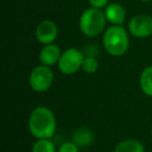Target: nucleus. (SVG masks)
Instances as JSON below:
<instances>
[{
	"mask_svg": "<svg viewBox=\"0 0 152 152\" xmlns=\"http://www.w3.org/2000/svg\"><path fill=\"white\" fill-rule=\"evenodd\" d=\"M94 139L93 132L87 127H80L77 128L74 131L72 135V142L75 145H77L79 148L80 147H88L92 144Z\"/></svg>",
	"mask_w": 152,
	"mask_h": 152,
	"instance_id": "10",
	"label": "nucleus"
},
{
	"mask_svg": "<svg viewBox=\"0 0 152 152\" xmlns=\"http://www.w3.org/2000/svg\"><path fill=\"white\" fill-rule=\"evenodd\" d=\"M53 72L50 67L44 65L37 66L29 75V86L34 92L43 93L51 87L53 83Z\"/></svg>",
	"mask_w": 152,
	"mask_h": 152,
	"instance_id": "5",
	"label": "nucleus"
},
{
	"mask_svg": "<svg viewBox=\"0 0 152 152\" xmlns=\"http://www.w3.org/2000/svg\"><path fill=\"white\" fill-rule=\"evenodd\" d=\"M57 152H79V147L73 142H65L58 147Z\"/></svg>",
	"mask_w": 152,
	"mask_h": 152,
	"instance_id": "15",
	"label": "nucleus"
},
{
	"mask_svg": "<svg viewBox=\"0 0 152 152\" xmlns=\"http://www.w3.org/2000/svg\"><path fill=\"white\" fill-rule=\"evenodd\" d=\"M58 29L56 24L51 20H43L36 29V38L42 45L52 44L57 38Z\"/></svg>",
	"mask_w": 152,
	"mask_h": 152,
	"instance_id": "7",
	"label": "nucleus"
},
{
	"mask_svg": "<svg viewBox=\"0 0 152 152\" xmlns=\"http://www.w3.org/2000/svg\"><path fill=\"white\" fill-rule=\"evenodd\" d=\"M110 0H89V3L91 5V7H95V9H103L106 7L110 4Z\"/></svg>",
	"mask_w": 152,
	"mask_h": 152,
	"instance_id": "16",
	"label": "nucleus"
},
{
	"mask_svg": "<svg viewBox=\"0 0 152 152\" xmlns=\"http://www.w3.org/2000/svg\"><path fill=\"white\" fill-rule=\"evenodd\" d=\"M98 67H99V64H98L97 58L88 56L85 57V59H83L81 69L88 74H94L98 70Z\"/></svg>",
	"mask_w": 152,
	"mask_h": 152,
	"instance_id": "14",
	"label": "nucleus"
},
{
	"mask_svg": "<svg viewBox=\"0 0 152 152\" xmlns=\"http://www.w3.org/2000/svg\"><path fill=\"white\" fill-rule=\"evenodd\" d=\"M85 54L81 50L76 48H69L61 52L58 61V69L63 74L71 75L77 72L83 67Z\"/></svg>",
	"mask_w": 152,
	"mask_h": 152,
	"instance_id": "4",
	"label": "nucleus"
},
{
	"mask_svg": "<svg viewBox=\"0 0 152 152\" xmlns=\"http://www.w3.org/2000/svg\"><path fill=\"white\" fill-rule=\"evenodd\" d=\"M129 32L135 38H147L152 34V17L141 14L131 18L128 23Z\"/></svg>",
	"mask_w": 152,
	"mask_h": 152,
	"instance_id": "6",
	"label": "nucleus"
},
{
	"mask_svg": "<svg viewBox=\"0 0 152 152\" xmlns=\"http://www.w3.org/2000/svg\"><path fill=\"white\" fill-rule=\"evenodd\" d=\"M104 15L112 25H122L126 19L125 9L119 3H110L104 10Z\"/></svg>",
	"mask_w": 152,
	"mask_h": 152,
	"instance_id": "9",
	"label": "nucleus"
},
{
	"mask_svg": "<svg viewBox=\"0 0 152 152\" xmlns=\"http://www.w3.org/2000/svg\"><path fill=\"white\" fill-rule=\"evenodd\" d=\"M106 22L104 12L95 7H89L79 18V28L85 36L95 38L105 29Z\"/></svg>",
	"mask_w": 152,
	"mask_h": 152,
	"instance_id": "3",
	"label": "nucleus"
},
{
	"mask_svg": "<svg viewBox=\"0 0 152 152\" xmlns=\"http://www.w3.org/2000/svg\"><path fill=\"white\" fill-rule=\"evenodd\" d=\"M140 87L145 95L152 97V66L146 67L141 73Z\"/></svg>",
	"mask_w": 152,
	"mask_h": 152,
	"instance_id": "12",
	"label": "nucleus"
},
{
	"mask_svg": "<svg viewBox=\"0 0 152 152\" xmlns=\"http://www.w3.org/2000/svg\"><path fill=\"white\" fill-rule=\"evenodd\" d=\"M61 55V48L57 45L52 43V44L44 45V47L40 51L39 59L41 61V65L51 67V66L55 65V64H58Z\"/></svg>",
	"mask_w": 152,
	"mask_h": 152,
	"instance_id": "8",
	"label": "nucleus"
},
{
	"mask_svg": "<svg viewBox=\"0 0 152 152\" xmlns=\"http://www.w3.org/2000/svg\"><path fill=\"white\" fill-rule=\"evenodd\" d=\"M114 152H145V148L140 141L130 139L120 142Z\"/></svg>",
	"mask_w": 152,
	"mask_h": 152,
	"instance_id": "11",
	"label": "nucleus"
},
{
	"mask_svg": "<svg viewBox=\"0 0 152 152\" xmlns=\"http://www.w3.org/2000/svg\"><path fill=\"white\" fill-rule=\"evenodd\" d=\"M141 1H144V2H148V1H152V0H141Z\"/></svg>",
	"mask_w": 152,
	"mask_h": 152,
	"instance_id": "17",
	"label": "nucleus"
},
{
	"mask_svg": "<svg viewBox=\"0 0 152 152\" xmlns=\"http://www.w3.org/2000/svg\"><path fill=\"white\" fill-rule=\"evenodd\" d=\"M28 129L37 140L51 139L56 130V119L53 112L46 106H38L28 119Z\"/></svg>",
	"mask_w": 152,
	"mask_h": 152,
	"instance_id": "1",
	"label": "nucleus"
},
{
	"mask_svg": "<svg viewBox=\"0 0 152 152\" xmlns=\"http://www.w3.org/2000/svg\"><path fill=\"white\" fill-rule=\"evenodd\" d=\"M102 42L108 54L121 56L128 50L129 37L127 30L122 25H112L105 29Z\"/></svg>",
	"mask_w": 152,
	"mask_h": 152,
	"instance_id": "2",
	"label": "nucleus"
},
{
	"mask_svg": "<svg viewBox=\"0 0 152 152\" xmlns=\"http://www.w3.org/2000/svg\"><path fill=\"white\" fill-rule=\"evenodd\" d=\"M56 148L51 139L38 140L32 146L31 152H55Z\"/></svg>",
	"mask_w": 152,
	"mask_h": 152,
	"instance_id": "13",
	"label": "nucleus"
},
{
	"mask_svg": "<svg viewBox=\"0 0 152 152\" xmlns=\"http://www.w3.org/2000/svg\"><path fill=\"white\" fill-rule=\"evenodd\" d=\"M151 135H152V131H151Z\"/></svg>",
	"mask_w": 152,
	"mask_h": 152,
	"instance_id": "18",
	"label": "nucleus"
}]
</instances>
